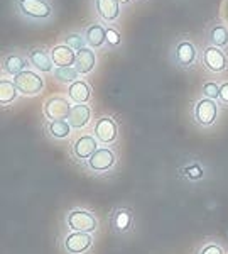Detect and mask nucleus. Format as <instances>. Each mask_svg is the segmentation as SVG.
I'll return each mask as SVG.
<instances>
[{
  "label": "nucleus",
  "instance_id": "nucleus-8",
  "mask_svg": "<svg viewBox=\"0 0 228 254\" xmlns=\"http://www.w3.org/2000/svg\"><path fill=\"white\" fill-rule=\"evenodd\" d=\"M63 246L68 254H87L93 246V237L87 232H68Z\"/></svg>",
  "mask_w": 228,
  "mask_h": 254
},
{
  "label": "nucleus",
  "instance_id": "nucleus-11",
  "mask_svg": "<svg viewBox=\"0 0 228 254\" xmlns=\"http://www.w3.org/2000/svg\"><path fill=\"white\" fill-rule=\"evenodd\" d=\"M203 64L206 69H210L211 73H222L225 71L228 66L227 55L217 46H206L203 49Z\"/></svg>",
  "mask_w": 228,
  "mask_h": 254
},
{
  "label": "nucleus",
  "instance_id": "nucleus-14",
  "mask_svg": "<svg viewBox=\"0 0 228 254\" xmlns=\"http://www.w3.org/2000/svg\"><path fill=\"white\" fill-rule=\"evenodd\" d=\"M29 63L34 66L38 71H43V73H51L54 71V63L51 60V55H47L46 49L43 48H32L29 51V56H27Z\"/></svg>",
  "mask_w": 228,
  "mask_h": 254
},
{
  "label": "nucleus",
  "instance_id": "nucleus-21",
  "mask_svg": "<svg viewBox=\"0 0 228 254\" xmlns=\"http://www.w3.org/2000/svg\"><path fill=\"white\" fill-rule=\"evenodd\" d=\"M27 64H29V61H26L22 56H19V55H9V56L3 58V69H5V71L12 76L26 71Z\"/></svg>",
  "mask_w": 228,
  "mask_h": 254
},
{
  "label": "nucleus",
  "instance_id": "nucleus-25",
  "mask_svg": "<svg viewBox=\"0 0 228 254\" xmlns=\"http://www.w3.org/2000/svg\"><path fill=\"white\" fill-rule=\"evenodd\" d=\"M64 44L70 46L71 49H75L76 53L88 46L87 39H85V34H78V32H71V34H68L66 38H64Z\"/></svg>",
  "mask_w": 228,
  "mask_h": 254
},
{
  "label": "nucleus",
  "instance_id": "nucleus-22",
  "mask_svg": "<svg viewBox=\"0 0 228 254\" xmlns=\"http://www.w3.org/2000/svg\"><path fill=\"white\" fill-rule=\"evenodd\" d=\"M208 38L211 46H217L220 49L228 46V29L223 24H217V26L211 27L208 32Z\"/></svg>",
  "mask_w": 228,
  "mask_h": 254
},
{
  "label": "nucleus",
  "instance_id": "nucleus-13",
  "mask_svg": "<svg viewBox=\"0 0 228 254\" xmlns=\"http://www.w3.org/2000/svg\"><path fill=\"white\" fill-rule=\"evenodd\" d=\"M51 60L56 68H68L75 66L76 63V51L66 44H58L51 49Z\"/></svg>",
  "mask_w": 228,
  "mask_h": 254
},
{
  "label": "nucleus",
  "instance_id": "nucleus-20",
  "mask_svg": "<svg viewBox=\"0 0 228 254\" xmlns=\"http://www.w3.org/2000/svg\"><path fill=\"white\" fill-rule=\"evenodd\" d=\"M46 129H47V134H49L52 139L61 141V139L70 137L73 127L70 126V122L68 121H51V122H47Z\"/></svg>",
  "mask_w": 228,
  "mask_h": 254
},
{
  "label": "nucleus",
  "instance_id": "nucleus-12",
  "mask_svg": "<svg viewBox=\"0 0 228 254\" xmlns=\"http://www.w3.org/2000/svg\"><path fill=\"white\" fill-rule=\"evenodd\" d=\"M110 224H112L113 231L119 232V234H125L132 229L134 225V215L130 212V208L125 207H119L112 212L110 215Z\"/></svg>",
  "mask_w": 228,
  "mask_h": 254
},
{
  "label": "nucleus",
  "instance_id": "nucleus-23",
  "mask_svg": "<svg viewBox=\"0 0 228 254\" xmlns=\"http://www.w3.org/2000/svg\"><path fill=\"white\" fill-rule=\"evenodd\" d=\"M17 95H19V90L15 87L14 81L2 78V81H0V104L9 105L17 98Z\"/></svg>",
  "mask_w": 228,
  "mask_h": 254
},
{
  "label": "nucleus",
  "instance_id": "nucleus-3",
  "mask_svg": "<svg viewBox=\"0 0 228 254\" xmlns=\"http://www.w3.org/2000/svg\"><path fill=\"white\" fill-rule=\"evenodd\" d=\"M12 81L15 83L19 93L27 95V97L38 95V93L43 92V88H44V78L38 71H32V69H26V71L15 75Z\"/></svg>",
  "mask_w": 228,
  "mask_h": 254
},
{
  "label": "nucleus",
  "instance_id": "nucleus-17",
  "mask_svg": "<svg viewBox=\"0 0 228 254\" xmlns=\"http://www.w3.org/2000/svg\"><path fill=\"white\" fill-rule=\"evenodd\" d=\"M85 39L90 48H101L107 43V29L98 22L90 24L85 29Z\"/></svg>",
  "mask_w": 228,
  "mask_h": 254
},
{
  "label": "nucleus",
  "instance_id": "nucleus-30",
  "mask_svg": "<svg viewBox=\"0 0 228 254\" xmlns=\"http://www.w3.org/2000/svg\"><path fill=\"white\" fill-rule=\"evenodd\" d=\"M220 102L228 105V81L220 85Z\"/></svg>",
  "mask_w": 228,
  "mask_h": 254
},
{
  "label": "nucleus",
  "instance_id": "nucleus-19",
  "mask_svg": "<svg viewBox=\"0 0 228 254\" xmlns=\"http://www.w3.org/2000/svg\"><path fill=\"white\" fill-rule=\"evenodd\" d=\"M68 95H70L71 102H75V104H87L90 100V97H91V88H90V85L87 81L78 80L70 85Z\"/></svg>",
  "mask_w": 228,
  "mask_h": 254
},
{
  "label": "nucleus",
  "instance_id": "nucleus-31",
  "mask_svg": "<svg viewBox=\"0 0 228 254\" xmlns=\"http://www.w3.org/2000/svg\"><path fill=\"white\" fill-rule=\"evenodd\" d=\"M119 2H120V3H129L130 0H119Z\"/></svg>",
  "mask_w": 228,
  "mask_h": 254
},
{
  "label": "nucleus",
  "instance_id": "nucleus-15",
  "mask_svg": "<svg viewBox=\"0 0 228 254\" xmlns=\"http://www.w3.org/2000/svg\"><path fill=\"white\" fill-rule=\"evenodd\" d=\"M96 14L105 22H113L120 15V2L119 0H95Z\"/></svg>",
  "mask_w": 228,
  "mask_h": 254
},
{
  "label": "nucleus",
  "instance_id": "nucleus-10",
  "mask_svg": "<svg viewBox=\"0 0 228 254\" xmlns=\"http://www.w3.org/2000/svg\"><path fill=\"white\" fill-rule=\"evenodd\" d=\"M98 144L100 142L96 141L95 136H81L73 142L71 146V154L76 161H83L87 163L93 154L98 151Z\"/></svg>",
  "mask_w": 228,
  "mask_h": 254
},
{
  "label": "nucleus",
  "instance_id": "nucleus-5",
  "mask_svg": "<svg viewBox=\"0 0 228 254\" xmlns=\"http://www.w3.org/2000/svg\"><path fill=\"white\" fill-rule=\"evenodd\" d=\"M115 163H117V154L110 147H98V151L85 165H87V170H90L91 173L103 175L112 170L115 166Z\"/></svg>",
  "mask_w": 228,
  "mask_h": 254
},
{
  "label": "nucleus",
  "instance_id": "nucleus-2",
  "mask_svg": "<svg viewBox=\"0 0 228 254\" xmlns=\"http://www.w3.org/2000/svg\"><path fill=\"white\" fill-rule=\"evenodd\" d=\"M17 10L32 20H46L52 15V7L47 0H15Z\"/></svg>",
  "mask_w": 228,
  "mask_h": 254
},
{
  "label": "nucleus",
  "instance_id": "nucleus-7",
  "mask_svg": "<svg viewBox=\"0 0 228 254\" xmlns=\"http://www.w3.org/2000/svg\"><path fill=\"white\" fill-rule=\"evenodd\" d=\"M93 136L100 144H112L119 137V126L112 117L103 116L96 121L95 127H93Z\"/></svg>",
  "mask_w": 228,
  "mask_h": 254
},
{
  "label": "nucleus",
  "instance_id": "nucleus-26",
  "mask_svg": "<svg viewBox=\"0 0 228 254\" xmlns=\"http://www.w3.org/2000/svg\"><path fill=\"white\" fill-rule=\"evenodd\" d=\"M182 173L194 182V180H201L203 176H205V170H203V166L199 165V163H189V165H186L182 168Z\"/></svg>",
  "mask_w": 228,
  "mask_h": 254
},
{
  "label": "nucleus",
  "instance_id": "nucleus-4",
  "mask_svg": "<svg viewBox=\"0 0 228 254\" xmlns=\"http://www.w3.org/2000/svg\"><path fill=\"white\" fill-rule=\"evenodd\" d=\"M193 117L201 127H211L218 119V104L211 98H199L194 104Z\"/></svg>",
  "mask_w": 228,
  "mask_h": 254
},
{
  "label": "nucleus",
  "instance_id": "nucleus-16",
  "mask_svg": "<svg viewBox=\"0 0 228 254\" xmlns=\"http://www.w3.org/2000/svg\"><path fill=\"white\" fill-rule=\"evenodd\" d=\"M91 121V109L87 104H75L70 114V126L73 129H83L85 126H88V122Z\"/></svg>",
  "mask_w": 228,
  "mask_h": 254
},
{
  "label": "nucleus",
  "instance_id": "nucleus-24",
  "mask_svg": "<svg viewBox=\"0 0 228 254\" xmlns=\"http://www.w3.org/2000/svg\"><path fill=\"white\" fill-rule=\"evenodd\" d=\"M54 76L56 80L61 81V83H75V81L80 80V73L75 66H68V68H54Z\"/></svg>",
  "mask_w": 228,
  "mask_h": 254
},
{
  "label": "nucleus",
  "instance_id": "nucleus-18",
  "mask_svg": "<svg viewBox=\"0 0 228 254\" xmlns=\"http://www.w3.org/2000/svg\"><path fill=\"white\" fill-rule=\"evenodd\" d=\"M95 64H96V56L91 48H85L76 53L75 68L78 69L80 75H87V73H90L93 68H95Z\"/></svg>",
  "mask_w": 228,
  "mask_h": 254
},
{
  "label": "nucleus",
  "instance_id": "nucleus-27",
  "mask_svg": "<svg viewBox=\"0 0 228 254\" xmlns=\"http://www.w3.org/2000/svg\"><path fill=\"white\" fill-rule=\"evenodd\" d=\"M203 95L206 98H211V100H218L220 98V85L215 83V81H206L203 85Z\"/></svg>",
  "mask_w": 228,
  "mask_h": 254
},
{
  "label": "nucleus",
  "instance_id": "nucleus-6",
  "mask_svg": "<svg viewBox=\"0 0 228 254\" xmlns=\"http://www.w3.org/2000/svg\"><path fill=\"white\" fill-rule=\"evenodd\" d=\"M71 102L64 97H51L44 104V116L47 121H68L71 114Z\"/></svg>",
  "mask_w": 228,
  "mask_h": 254
},
{
  "label": "nucleus",
  "instance_id": "nucleus-9",
  "mask_svg": "<svg viewBox=\"0 0 228 254\" xmlns=\"http://www.w3.org/2000/svg\"><path fill=\"white\" fill-rule=\"evenodd\" d=\"M196 58H198V51H196L194 43L186 41V39L176 43V46L173 49V60L178 66L191 68L194 63H196Z\"/></svg>",
  "mask_w": 228,
  "mask_h": 254
},
{
  "label": "nucleus",
  "instance_id": "nucleus-29",
  "mask_svg": "<svg viewBox=\"0 0 228 254\" xmlns=\"http://www.w3.org/2000/svg\"><path fill=\"white\" fill-rule=\"evenodd\" d=\"M107 44H108L110 48L119 46V44H120V34H119V31H115V29H112V27H108V29H107Z\"/></svg>",
  "mask_w": 228,
  "mask_h": 254
},
{
  "label": "nucleus",
  "instance_id": "nucleus-28",
  "mask_svg": "<svg viewBox=\"0 0 228 254\" xmlns=\"http://www.w3.org/2000/svg\"><path fill=\"white\" fill-rule=\"evenodd\" d=\"M198 254H225V249H223L222 246L215 244V243H210V244L203 246Z\"/></svg>",
  "mask_w": 228,
  "mask_h": 254
},
{
  "label": "nucleus",
  "instance_id": "nucleus-1",
  "mask_svg": "<svg viewBox=\"0 0 228 254\" xmlns=\"http://www.w3.org/2000/svg\"><path fill=\"white\" fill-rule=\"evenodd\" d=\"M66 225L71 232L93 234V232L98 231V219L87 208H73L66 215Z\"/></svg>",
  "mask_w": 228,
  "mask_h": 254
}]
</instances>
